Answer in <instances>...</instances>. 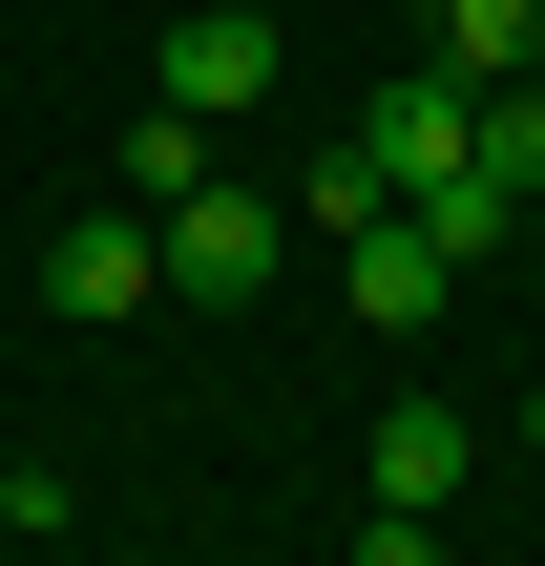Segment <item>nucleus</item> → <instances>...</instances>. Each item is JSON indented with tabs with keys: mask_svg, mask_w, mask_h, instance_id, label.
<instances>
[{
	"mask_svg": "<svg viewBox=\"0 0 545 566\" xmlns=\"http://www.w3.org/2000/svg\"><path fill=\"white\" fill-rule=\"evenodd\" d=\"M147 294H168V210H84V231L42 252V315H63V336H126Z\"/></svg>",
	"mask_w": 545,
	"mask_h": 566,
	"instance_id": "f257e3e1",
	"label": "nucleus"
},
{
	"mask_svg": "<svg viewBox=\"0 0 545 566\" xmlns=\"http://www.w3.org/2000/svg\"><path fill=\"white\" fill-rule=\"evenodd\" d=\"M273 252H294V189H231V168H210V189L168 210V294H273Z\"/></svg>",
	"mask_w": 545,
	"mask_h": 566,
	"instance_id": "f03ea898",
	"label": "nucleus"
},
{
	"mask_svg": "<svg viewBox=\"0 0 545 566\" xmlns=\"http://www.w3.org/2000/svg\"><path fill=\"white\" fill-rule=\"evenodd\" d=\"M462 126H483V105H462V63H399V84H378V105H357V168H378V189H399V210H420V189H441V168H462Z\"/></svg>",
	"mask_w": 545,
	"mask_h": 566,
	"instance_id": "7ed1b4c3",
	"label": "nucleus"
},
{
	"mask_svg": "<svg viewBox=\"0 0 545 566\" xmlns=\"http://www.w3.org/2000/svg\"><path fill=\"white\" fill-rule=\"evenodd\" d=\"M441 294H462V252H441L420 210H378V231H336V315H357V336H420Z\"/></svg>",
	"mask_w": 545,
	"mask_h": 566,
	"instance_id": "20e7f679",
	"label": "nucleus"
},
{
	"mask_svg": "<svg viewBox=\"0 0 545 566\" xmlns=\"http://www.w3.org/2000/svg\"><path fill=\"white\" fill-rule=\"evenodd\" d=\"M273 63H294V42H273L252 0H210V21H168V42H147V84H168V105H210V126H231V105H273Z\"/></svg>",
	"mask_w": 545,
	"mask_h": 566,
	"instance_id": "39448f33",
	"label": "nucleus"
},
{
	"mask_svg": "<svg viewBox=\"0 0 545 566\" xmlns=\"http://www.w3.org/2000/svg\"><path fill=\"white\" fill-rule=\"evenodd\" d=\"M210 168H231V126H210V105H168V84H147V126H126V210H189V189H210Z\"/></svg>",
	"mask_w": 545,
	"mask_h": 566,
	"instance_id": "423d86ee",
	"label": "nucleus"
},
{
	"mask_svg": "<svg viewBox=\"0 0 545 566\" xmlns=\"http://www.w3.org/2000/svg\"><path fill=\"white\" fill-rule=\"evenodd\" d=\"M462 462H483L462 399H399V420H378V504H462Z\"/></svg>",
	"mask_w": 545,
	"mask_h": 566,
	"instance_id": "0eeeda50",
	"label": "nucleus"
},
{
	"mask_svg": "<svg viewBox=\"0 0 545 566\" xmlns=\"http://www.w3.org/2000/svg\"><path fill=\"white\" fill-rule=\"evenodd\" d=\"M483 126H462V168L504 189V210H545V84H462Z\"/></svg>",
	"mask_w": 545,
	"mask_h": 566,
	"instance_id": "6e6552de",
	"label": "nucleus"
},
{
	"mask_svg": "<svg viewBox=\"0 0 545 566\" xmlns=\"http://www.w3.org/2000/svg\"><path fill=\"white\" fill-rule=\"evenodd\" d=\"M441 63L462 84H545V0H441Z\"/></svg>",
	"mask_w": 545,
	"mask_h": 566,
	"instance_id": "1a4fd4ad",
	"label": "nucleus"
},
{
	"mask_svg": "<svg viewBox=\"0 0 545 566\" xmlns=\"http://www.w3.org/2000/svg\"><path fill=\"white\" fill-rule=\"evenodd\" d=\"M357 566H441V504H357Z\"/></svg>",
	"mask_w": 545,
	"mask_h": 566,
	"instance_id": "9d476101",
	"label": "nucleus"
},
{
	"mask_svg": "<svg viewBox=\"0 0 545 566\" xmlns=\"http://www.w3.org/2000/svg\"><path fill=\"white\" fill-rule=\"evenodd\" d=\"M525 462H545V378H525Z\"/></svg>",
	"mask_w": 545,
	"mask_h": 566,
	"instance_id": "9b49d317",
	"label": "nucleus"
}]
</instances>
